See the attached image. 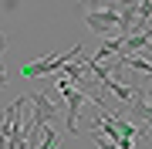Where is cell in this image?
Listing matches in <instances>:
<instances>
[{
  "label": "cell",
  "instance_id": "obj_6",
  "mask_svg": "<svg viewBox=\"0 0 152 149\" xmlns=\"http://www.w3.org/2000/svg\"><path fill=\"white\" fill-rule=\"evenodd\" d=\"M7 85V68H0V88Z\"/></svg>",
  "mask_w": 152,
  "mask_h": 149
},
{
  "label": "cell",
  "instance_id": "obj_1",
  "mask_svg": "<svg viewBox=\"0 0 152 149\" xmlns=\"http://www.w3.org/2000/svg\"><path fill=\"white\" fill-rule=\"evenodd\" d=\"M81 44H75L71 51H58V54H51V58H44V61H31V65H24L20 68V75L24 78H44V75H58L64 65H71L78 54H81Z\"/></svg>",
  "mask_w": 152,
  "mask_h": 149
},
{
  "label": "cell",
  "instance_id": "obj_3",
  "mask_svg": "<svg viewBox=\"0 0 152 149\" xmlns=\"http://www.w3.org/2000/svg\"><path fill=\"white\" fill-rule=\"evenodd\" d=\"M85 27L95 34H115L122 31V14L112 10H85Z\"/></svg>",
  "mask_w": 152,
  "mask_h": 149
},
{
  "label": "cell",
  "instance_id": "obj_4",
  "mask_svg": "<svg viewBox=\"0 0 152 149\" xmlns=\"http://www.w3.org/2000/svg\"><path fill=\"white\" fill-rule=\"evenodd\" d=\"M88 136H91V142H95L98 149H118V146L112 142V139H105L102 132H98V129H88Z\"/></svg>",
  "mask_w": 152,
  "mask_h": 149
},
{
  "label": "cell",
  "instance_id": "obj_2",
  "mask_svg": "<svg viewBox=\"0 0 152 149\" xmlns=\"http://www.w3.org/2000/svg\"><path fill=\"white\" fill-rule=\"evenodd\" d=\"M54 85H58V92L64 95V132H68V136H78V115H81V105H85L88 98L75 88V85L61 81V78H54Z\"/></svg>",
  "mask_w": 152,
  "mask_h": 149
},
{
  "label": "cell",
  "instance_id": "obj_5",
  "mask_svg": "<svg viewBox=\"0 0 152 149\" xmlns=\"http://www.w3.org/2000/svg\"><path fill=\"white\" fill-rule=\"evenodd\" d=\"M4 51H7V34L0 31V68H4Z\"/></svg>",
  "mask_w": 152,
  "mask_h": 149
}]
</instances>
